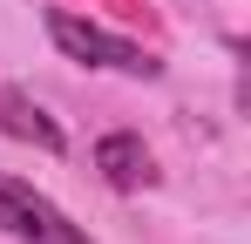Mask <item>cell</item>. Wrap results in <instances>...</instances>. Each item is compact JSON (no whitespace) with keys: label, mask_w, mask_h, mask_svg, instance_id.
Instances as JSON below:
<instances>
[{"label":"cell","mask_w":251,"mask_h":244,"mask_svg":"<svg viewBox=\"0 0 251 244\" xmlns=\"http://www.w3.org/2000/svg\"><path fill=\"white\" fill-rule=\"evenodd\" d=\"M48 34H54V48H61L68 61H82V68H109V75H129V81H156L163 75V61H156L150 48L109 34L102 21H82V14H68V7L48 14Z\"/></svg>","instance_id":"obj_1"},{"label":"cell","mask_w":251,"mask_h":244,"mask_svg":"<svg viewBox=\"0 0 251 244\" xmlns=\"http://www.w3.org/2000/svg\"><path fill=\"white\" fill-rule=\"evenodd\" d=\"M0 231L14 244H95L68 210H54V203H48L34 183H21V176H0Z\"/></svg>","instance_id":"obj_2"},{"label":"cell","mask_w":251,"mask_h":244,"mask_svg":"<svg viewBox=\"0 0 251 244\" xmlns=\"http://www.w3.org/2000/svg\"><path fill=\"white\" fill-rule=\"evenodd\" d=\"M95 170H102L109 190H150V183H156V156H150L143 136H129V129H116V136L95 143Z\"/></svg>","instance_id":"obj_3"},{"label":"cell","mask_w":251,"mask_h":244,"mask_svg":"<svg viewBox=\"0 0 251 244\" xmlns=\"http://www.w3.org/2000/svg\"><path fill=\"white\" fill-rule=\"evenodd\" d=\"M0 129L21 136V143H34V149H48V156H61V129H54V116H48L34 95H21V88H0Z\"/></svg>","instance_id":"obj_4"}]
</instances>
